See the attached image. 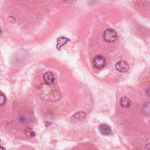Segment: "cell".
I'll list each match as a JSON object with an SVG mask.
<instances>
[{"instance_id": "1", "label": "cell", "mask_w": 150, "mask_h": 150, "mask_svg": "<svg viewBox=\"0 0 150 150\" xmlns=\"http://www.w3.org/2000/svg\"><path fill=\"white\" fill-rule=\"evenodd\" d=\"M103 38L105 42L112 43L115 41L117 38V32L114 29H107L104 32Z\"/></svg>"}, {"instance_id": "2", "label": "cell", "mask_w": 150, "mask_h": 150, "mask_svg": "<svg viewBox=\"0 0 150 150\" xmlns=\"http://www.w3.org/2000/svg\"><path fill=\"white\" fill-rule=\"evenodd\" d=\"M93 64L96 68L98 69H102L105 65V59L102 56H97L93 60Z\"/></svg>"}, {"instance_id": "3", "label": "cell", "mask_w": 150, "mask_h": 150, "mask_svg": "<svg viewBox=\"0 0 150 150\" xmlns=\"http://www.w3.org/2000/svg\"><path fill=\"white\" fill-rule=\"evenodd\" d=\"M115 69L119 72L125 73L128 70L129 65L126 62L120 60L115 64Z\"/></svg>"}, {"instance_id": "4", "label": "cell", "mask_w": 150, "mask_h": 150, "mask_svg": "<svg viewBox=\"0 0 150 150\" xmlns=\"http://www.w3.org/2000/svg\"><path fill=\"white\" fill-rule=\"evenodd\" d=\"M43 80L46 85H52L54 81V76L50 71L46 72L43 76Z\"/></svg>"}, {"instance_id": "5", "label": "cell", "mask_w": 150, "mask_h": 150, "mask_svg": "<svg viewBox=\"0 0 150 150\" xmlns=\"http://www.w3.org/2000/svg\"><path fill=\"white\" fill-rule=\"evenodd\" d=\"M86 113L84 111H78L74 113L71 117L70 118V120L72 122H77L79 121L83 120L86 117Z\"/></svg>"}, {"instance_id": "6", "label": "cell", "mask_w": 150, "mask_h": 150, "mask_svg": "<svg viewBox=\"0 0 150 150\" xmlns=\"http://www.w3.org/2000/svg\"><path fill=\"white\" fill-rule=\"evenodd\" d=\"M98 130L103 135H108L111 133V127L106 124H101L98 127Z\"/></svg>"}, {"instance_id": "7", "label": "cell", "mask_w": 150, "mask_h": 150, "mask_svg": "<svg viewBox=\"0 0 150 150\" xmlns=\"http://www.w3.org/2000/svg\"><path fill=\"white\" fill-rule=\"evenodd\" d=\"M70 41V39L67 38L65 37H60L57 40V45H56V48L57 50H60L61 47L67 43V42Z\"/></svg>"}, {"instance_id": "8", "label": "cell", "mask_w": 150, "mask_h": 150, "mask_svg": "<svg viewBox=\"0 0 150 150\" xmlns=\"http://www.w3.org/2000/svg\"><path fill=\"white\" fill-rule=\"evenodd\" d=\"M120 104L124 108H128L131 104V102L127 97H122L120 100Z\"/></svg>"}, {"instance_id": "9", "label": "cell", "mask_w": 150, "mask_h": 150, "mask_svg": "<svg viewBox=\"0 0 150 150\" xmlns=\"http://www.w3.org/2000/svg\"><path fill=\"white\" fill-rule=\"evenodd\" d=\"M24 134L28 138H32L35 136V131L30 128H26L24 130Z\"/></svg>"}, {"instance_id": "10", "label": "cell", "mask_w": 150, "mask_h": 150, "mask_svg": "<svg viewBox=\"0 0 150 150\" xmlns=\"http://www.w3.org/2000/svg\"><path fill=\"white\" fill-rule=\"evenodd\" d=\"M0 105H2L3 104H5V96L2 93H1V96H0Z\"/></svg>"}, {"instance_id": "11", "label": "cell", "mask_w": 150, "mask_h": 150, "mask_svg": "<svg viewBox=\"0 0 150 150\" xmlns=\"http://www.w3.org/2000/svg\"><path fill=\"white\" fill-rule=\"evenodd\" d=\"M146 94H147L149 97H150V85H149V86L146 87Z\"/></svg>"}, {"instance_id": "12", "label": "cell", "mask_w": 150, "mask_h": 150, "mask_svg": "<svg viewBox=\"0 0 150 150\" xmlns=\"http://www.w3.org/2000/svg\"><path fill=\"white\" fill-rule=\"evenodd\" d=\"M52 124V122H50V121H45V126H46V127H48V126Z\"/></svg>"}, {"instance_id": "13", "label": "cell", "mask_w": 150, "mask_h": 150, "mask_svg": "<svg viewBox=\"0 0 150 150\" xmlns=\"http://www.w3.org/2000/svg\"><path fill=\"white\" fill-rule=\"evenodd\" d=\"M145 150H150V144H148L146 145L145 148Z\"/></svg>"}, {"instance_id": "14", "label": "cell", "mask_w": 150, "mask_h": 150, "mask_svg": "<svg viewBox=\"0 0 150 150\" xmlns=\"http://www.w3.org/2000/svg\"><path fill=\"white\" fill-rule=\"evenodd\" d=\"M0 150H6V149L4 147H3L2 146H1V149Z\"/></svg>"}]
</instances>
